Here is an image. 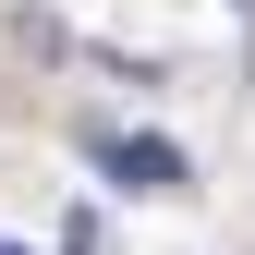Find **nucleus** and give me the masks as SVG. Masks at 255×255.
<instances>
[{
  "label": "nucleus",
  "instance_id": "f257e3e1",
  "mask_svg": "<svg viewBox=\"0 0 255 255\" xmlns=\"http://www.w3.org/2000/svg\"><path fill=\"white\" fill-rule=\"evenodd\" d=\"M85 158H98L122 195H182V182H195V158H182L170 134H85Z\"/></svg>",
  "mask_w": 255,
  "mask_h": 255
},
{
  "label": "nucleus",
  "instance_id": "f03ea898",
  "mask_svg": "<svg viewBox=\"0 0 255 255\" xmlns=\"http://www.w3.org/2000/svg\"><path fill=\"white\" fill-rule=\"evenodd\" d=\"M0 255H24V243H0Z\"/></svg>",
  "mask_w": 255,
  "mask_h": 255
}]
</instances>
